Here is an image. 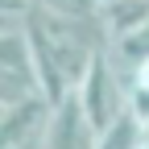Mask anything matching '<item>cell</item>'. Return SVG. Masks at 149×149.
Returning <instances> with one entry per match:
<instances>
[{
	"mask_svg": "<svg viewBox=\"0 0 149 149\" xmlns=\"http://www.w3.org/2000/svg\"><path fill=\"white\" fill-rule=\"evenodd\" d=\"M37 91H42V79L33 66L25 25L13 29V21H4V33H0V108H8L25 95H37Z\"/></svg>",
	"mask_w": 149,
	"mask_h": 149,
	"instance_id": "1",
	"label": "cell"
},
{
	"mask_svg": "<svg viewBox=\"0 0 149 149\" xmlns=\"http://www.w3.org/2000/svg\"><path fill=\"white\" fill-rule=\"evenodd\" d=\"M50 116L54 104L46 91L8 104L0 116V149H50Z\"/></svg>",
	"mask_w": 149,
	"mask_h": 149,
	"instance_id": "2",
	"label": "cell"
},
{
	"mask_svg": "<svg viewBox=\"0 0 149 149\" xmlns=\"http://www.w3.org/2000/svg\"><path fill=\"white\" fill-rule=\"evenodd\" d=\"M79 100H83V108H87L91 124H95V133H100V128H108V124L128 108V104L120 100V91H116V79H112L104 54H95V58H91L83 83H79Z\"/></svg>",
	"mask_w": 149,
	"mask_h": 149,
	"instance_id": "3",
	"label": "cell"
},
{
	"mask_svg": "<svg viewBox=\"0 0 149 149\" xmlns=\"http://www.w3.org/2000/svg\"><path fill=\"white\" fill-rule=\"evenodd\" d=\"M95 124H91L87 108L79 100V87H70L66 95L54 104V116H50V149H95Z\"/></svg>",
	"mask_w": 149,
	"mask_h": 149,
	"instance_id": "4",
	"label": "cell"
},
{
	"mask_svg": "<svg viewBox=\"0 0 149 149\" xmlns=\"http://www.w3.org/2000/svg\"><path fill=\"white\" fill-rule=\"evenodd\" d=\"M95 21L120 42V37L137 33L141 25H149V0H100Z\"/></svg>",
	"mask_w": 149,
	"mask_h": 149,
	"instance_id": "5",
	"label": "cell"
},
{
	"mask_svg": "<svg viewBox=\"0 0 149 149\" xmlns=\"http://www.w3.org/2000/svg\"><path fill=\"white\" fill-rule=\"evenodd\" d=\"M149 145V128L137 120V112H120L108 128H100L95 137V149H145Z\"/></svg>",
	"mask_w": 149,
	"mask_h": 149,
	"instance_id": "6",
	"label": "cell"
},
{
	"mask_svg": "<svg viewBox=\"0 0 149 149\" xmlns=\"http://www.w3.org/2000/svg\"><path fill=\"white\" fill-rule=\"evenodd\" d=\"M116 54H120L128 66H141V62L149 58V25H141L137 33L120 37V42H116Z\"/></svg>",
	"mask_w": 149,
	"mask_h": 149,
	"instance_id": "7",
	"label": "cell"
},
{
	"mask_svg": "<svg viewBox=\"0 0 149 149\" xmlns=\"http://www.w3.org/2000/svg\"><path fill=\"white\" fill-rule=\"evenodd\" d=\"M128 112H137V120L149 128V87L133 83V91H128Z\"/></svg>",
	"mask_w": 149,
	"mask_h": 149,
	"instance_id": "8",
	"label": "cell"
},
{
	"mask_svg": "<svg viewBox=\"0 0 149 149\" xmlns=\"http://www.w3.org/2000/svg\"><path fill=\"white\" fill-rule=\"evenodd\" d=\"M137 83H141V87H149V58L137 66Z\"/></svg>",
	"mask_w": 149,
	"mask_h": 149,
	"instance_id": "9",
	"label": "cell"
},
{
	"mask_svg": "<svg viewBox=\"0 0 149 149\" xmlns=\"http://www.w3.org/2000/svg\"><path fill=\"white\" fill-rule=\"evenodd\" d=\"M145 149H149V145H145Z\"/></svg>",
	"mask_w": 149,
	"mask_h": 149,
	"instance_id": "10",
	"label": "cell"
}]
</instances>
